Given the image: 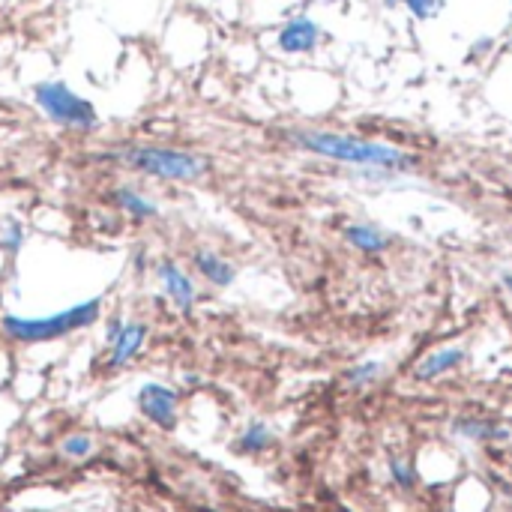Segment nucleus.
<instances>
[{"mask_svg": "<svg viewBox=\"0 0 512 512\" xmlns=\"http://www.w3.org/2000/svg\"><path fill=\"white\" fill-rule=\"evenodd\" d=\"M390 474H393V480H396V486H402V489H411L414 486V468H411V462L408 459H402V456H393L390 459Z\"/></svg>", "mask_w": 512, "mask_h": 512, "instance_id": "obj_18", "label": "nucleus"}, {"mask_svg": "<svg viewBox=\"0 0 512 512\" xmlns=\"http://www.w3.org/2000/svg\"><path fill=\"white\" fill-rule=\"evenodd\" d=\"M504 285L512 291V273H504Z\"/></svg>", "mask_w": 512, "mask_h": 512, "instance_id": "obj_21", "label": "nucleus"}, {"mask_svg": "<svg viewBox=\"0 0 512 512\" xmlns=\"http://www.w3.org/2000/svg\"><path fill=\"white\" fill-rule=\"evenodd\" d=\"M108 201L117 207L120 216H126L135 225H147V222L159 219V213H162L156 198L141 192V189H135V186H114V189H108Z\"/></svg>", "mask_w": 512, "mask_h": 512, "instance_id": "obj_8", "label": "nucleus"}, {"mask_svg": "<svg viewBox=\"0 0 512 512\" xmlns=\"http://www.w3.org/2000/svg\"><path fill=\"white\" fill-rule=\"evenodd\" d=\"M465 360H468V354H465L462 348H438V351L426 354V357L417 363L414 378H417V381H438L441 375L459 369Z\"/></svg>", "mask_w": 512, "mask_h": 512, "instance_id": "obj_11", "label": "nucleus"}, {"mask_svg": "<svg viewBox=\"0 0 512 512\" xmlns=\"http://www.w3.org/2000/svg\"><path fill=\"white\" fill-rule=\"evenodd\" d=\"M147 336H150V327H147V324H141V321H126L123 330H120V336L108 345V360H105V366L114 372V369H123L126 363H132V360L141 354V348L147 345Z\"/></svg>", "mask_w": 512, "mask_h": 512, "instance_id": "obj_10", "label": "nucleus"}, {"mask_svg": "<svg viewBox=\"0 0 512 512\" xmlns=\"http://www.w3.org/2000/svg\"><path fill=\"white\" fill-rule=\"evenodd\" d=\"M345 237H348V243H351L354 249L372 252V255H378V252H384V249L390 246L387 231H384L381 225H375V222H354V225L345 228Z\"/></svg>", "mask_w": 512, "mask_h": 512, "instance_id": "obj_12", "label": "nucleus"}, {"mask_svg": "<svg viewBox=\"0 0 512 512\" xmlns=\"http://www.w3.org/2000/svg\"><path fill=\"white\" fill-rule=\"evenodd\" d=\"M102 159H114L129 171L162 183H195L210 171V159L204 153L168 144H120L111 147Z\"/></svg>", "mask_w": 512, "mask_h": 512, "instance_id": "obj_2", "label": "nucleus"}, {"mask_svg": "<svg viewBox=\"0 0 512 512\" xmlns=\"http://www.w3.org/2000/svg\"><path fill=\"white\" fill-rule=\"evenodd\" d=\"M123 324H126V321H123L120 315H114V318H108V321H105V348H108V345H111V342L120 336Z\"/></svg>", "mask_w": 512, "mask_h": 512, "instance_id": "obj_20", "label": "nucleus"}, {"mask_svg": "<svg viewBox=\"0 0 512 512\" xmlns=\"http://www.w3.org/2000/svg\"><path fill=\"white\" fill-rule=\"evenodd\" d=\"M378 375H381V363H378V360H366V363L348 369L345 378H348V384H354V387H366V384H372Z\"/></svg>", "mask_w": 512, "mask_h": 512, "instance_id": "obj_17", "label": "nucleus"}, {"mask_svg": "<svg viewBox=\"0 0 512 512\" xmlns=\"http://www.w3.org/2000/svg\"><path fill=\"white\" fill-rule=\"evenodd\" d=\"M189 264H192L195 276H201L210 288H231L237 282V267L225 255H219L216 249L198 246L189 255Z\"/></svg>", "mask_w": 512, "mask_h": 512, "instance_id": "obj_9", "label": "nucleus"}, {"mask_svg": "<svg viewBox=\"0 0 512 512\" xmlns=\"http://www.w3.org/2000/svg\"><path fill=\"white\" fill-rule=\"evenodd\" d=\"M240 453H246V456H261L264 450H270L273 447V432L264 426V423H252L243 435H240Z\"/></svg>", "mask_w": 512, "mask_h": 512, "instance_id": "obj_13", "label": "nucleus"}, {"mask_svg": "<svg viewBox=\"0 0 512 512\" xmlns=\"http://www.w3.org/2000/svg\"><path fill=\"white\" fill-rule=\"evenodd\" d=\"M33 105L39 108V114L48 123H54L66 132L87 135L99 126L96 105L87 96H81L78 90H72L66 81H57V78L33 84Z\"/></svg>", "mask_w": 512, "mask_h": 512, "instance_id": "obj_4", "label": "nucleus"}, {"mask_svg": "<svg viewBox=\"0 0 512 512\" xmlns=\"http://www.w3.org/2000/svg\"><path fill=\"white\" fill-rule=\"evenodd\" d=\"M456 435H462V438H471V441H492V438H507V432L504 429H498V426H492V423H486V420H459L456 423Z\"/></svg>", "mask_w": 512, "mask_h": 512, "instance_id": "obj_15", "label": "nucleus"}, {"mask_svg": "<svg viewBox=\"0 0 512 512\" xmlns=\"http://www.w3.org/2000/svg\"><path fill=\"white\" fill-rule=\"evenodd\" d=\"M405 6L411 9L414 18L426 21V18H435L447 6V0H405Z\"/></svg>", "mask_w": 512, "mask_h": 512, "instance_id": "obj_19", "label": "nucleus"}, {"mask_svg": "<svg viewBox=\"0 0 512 512\" xmlns=\"http://www.w3.org/2000/svg\"><path fill=\"white\" fill-rule=\"evenodd\" d=\"M27 243V231L18 219H3L0 222V252H6L9 258H15Z\"/></svg>", "mask_w": 512, "mask_h": 512, "instance_id": "obj_14", "label": "nucleus"}, {"mask_svg": "<svg viewBox=\"0 0 512 512\" xmlns=\"http://www.w3.org/2000/svg\"><path fill=\"white\" fill-rule=\"evenodd\" d=\"M153 273H156V282H159L165 300L174 309H180V312H192L195 309L198 285H195V279H192V273L186 267H180L174 258H162V261H156Z\"/></svg>", "mask_w": 512, "mask_h": 512, "instance_id": "obj_5", "label": "nucleus"}, {"mask_svg": "<svg viewBox=\"0 0 512 512\" xmlns=\"http://www.w3.org/2000/svg\"><path fill=\"white\" fill-rule=\"evenodd\" d=\"M102 315V300H84L69 309L51 312V315H0V333L15 342V345H42V342H57L66 339L78 330H87L99 321Z\"/></svg>", "mask_w": 512, "mask_h": 512, "instance_id": "obj_3", "label": "nucleus"}, {"mask_svg": "<svg viewBox=\"0 0 512 512\" xmlns=\"http://www.w3.org/2000/svg\"><path fill=\"white\" fill-rule=\"evenodd\" d=\"M291 141L315 156L342 162V165H366V168H390V171H408L417 165V159L399 147L381 144V141H366L357 135H342V132H324V129H300L291 135Z\"/></svg>", "mask_w": 512, "mask_h": 512, "instance_id": "obj_1", "label": "nucleus"}, {"mask_svg": "<svg viewBox=\"0 0 512 512\" xmlns=\"http://www.w3.org/2000/svg\"><path fill=\"white\" fill-rule=\"evenodd\" d=\"M276 45L285 54H309L321 45V24L309 15H294L279 27Z\"/></svg>", "mask_w": 512, "mask_h": 512, "instance_id": "obj_7", "label": "nucleus"}, {"mask_svg": "<svg viewBox=\"0 0 512 512\" xmlns=\"http://www.w3.org/2000/svg\"><path fill=\"white\" fill-rule=\"evenodd\" d=\"M138 411L156 429L171 432L177 426V417H180V396L168 384H144L138 390Z\"/></svg>", "mask_w": 512, "mask_h": 512, "instance_id": "obj_6", "label": "nucleus"}, {"mask_svg": "<svg viewBox=\"0 0 512 512\" xmlns=\"http://www.w3.org/2000/svg\"><path fill=\"white\" fill-rule=\"evenodd\" d=\"M93 438L90 435H69L66 441H63V447H60V453L66 456V459H75V462H81V459H90L93 456Z\"/></svg>", "mask_w": 512, "mask_h": 512, "instance_id": "obj_16", "label": "nucleus"}]
</instances>
